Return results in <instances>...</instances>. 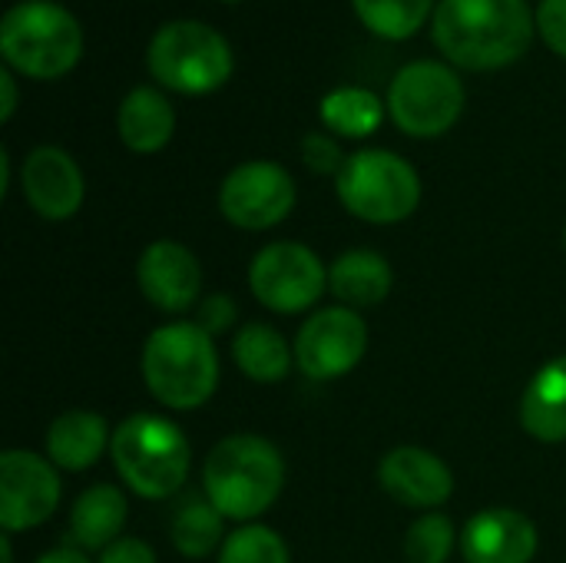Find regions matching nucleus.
Segmentation results:
<instances>
[{
    "mask_svg": "<svg viewBox=\"0 0 566 563\" xmlns=\"http://www.w3.org/2000/svg\"><path fill=\"white\" fill-rule=\"evenodd\" d=\"M537 30L527 0H441L431 17L438 50L461 70H501L517 63Z\"/></svg>",
    "mask_w": 566,
    "mask_h": 563,
    "instance_id": "1",
    "label": "nucleus"
},
{
    "mask_svg": "<svg viewBox=\"0 0 566 563\" xmlns=\"http://www.w3.org/2000/svg\"><path fill=\"white\" fill-rule=\"evenodd\" d=\"M285 484V461L279 448L259 435L222 438L206 465L202 488L226 521H255L265 514Z\"/></svg>",
    "mask_w": 566,
    "mask_h": 563,
    "instance_id": "2",
    "label": "nucleus"
},
{
    "mask_svg": "<svg viewBox=\"0 0 566 563\" xmlns=\"http://www.w3.org/2000/svg\"><path fill=\"white\" fill-rule=\"evenodd\" d=\"M143 378L153 398L166 408H202L219 388V355L212 335L196 322L156 329L143 348Z\"/></svg>",
    "mask_w": 566,
    "mask_h": 563,
    "instance_id": "3",
    "label": "nucleus"
},
{
    "mask_svg": "<svg viewBox=\"0 0 566 563\" xmlns=\"http://www.w3.org/2000/svg\"><path fill=\"white\" fill-rule=\"evenodd\" d=\"M0 53L10 70L30 80H56L83 56V27L53 0H20L3 13Z\"/></svg>",
    "mask_w": 566,
    "mask_h": 563,
    "instance_id": "4",
    "label": "nucleus"
},
{
    "mask_svg": "<svg viewBox=\"0 0 566 563\" xmlns=\"http://www.w3.org/2000/svg\"><path fill=\"white\" fill-rule=\"evenodd\" d=\"M109 455L119 478L149 501L172 498L189 475V441L176 421L159 415H133L116 425Z\"/></svg>",
    "mask_w": 566,
    "mask_h": 563,
    "instance_id": "5",
    "label": "nucleus"
},
{
    "mask_svg": "<svg viewBox=\"0 0 566 563\" xmlns=\"http://www.w3.org/2000/svg\"><path fill=\"white\" fill-rule=\"evenodd\" d=\"M149 73L159 86L182 96H206L232 76V46L229 40L199 20L163 23L146 50Z\"/></svg>",
    "mask_w": 566,
    "mask_h": 563,
    "instance_id": "6",
    "label": "nucleus"
},
{
    "mask_svg": "<svg viewBox=\"0 0 566 563\" xmlns=\"http://www.w3.org/2000/svg\"><path fill=\"white\" fill-rule=\"evenodd\" d=\"M342 206L375 226H391L408 219L421 202L418 169L388 149H358L348 156L345 169L335 176Z\"/></svg>",
    "mask_w": 566,
    "mask_h": 563,
    "instance_id": "7",
    "label": "nucleus"
},
{
    "mask_svg": "<svg viewBox=\"0 0 566 563\" xmlns=\"http://www.w3.org/2000/svg\"><path fill=\"white\" fill-rule=\"evenodd\" d=\"M464 110V83L441 60H415L401 66L388 86V113L401 133L431 139L448 133Z\"/></svg>",
    "mask_w": 566,
    "mask_h": 563,
    "instance_id": "8",
    "label": "nucleus"
},
{
    "mask_svg": "<svg viewBox=\"0 0 566 563\" xmlns=\"http://www.w3.org/2000/svg\"><path fill=\"white\" fill-rule=\"evenodd\" d=\"M249 285L265 309L279 315H295L322 299L328 285V269L302 242H272L252 259Z\"/></svg>",
    "mask_w": 566,
    "mask_h": 563,
    "instance_id": "9",
    "label": "nucleus"
},
{
    "mask_svg": "<svg viewBox=\"0 0 566 563\" xmlns=\"http://www.w3.org/2000/svg\"><path fill=\"white\" fill-rule=\"evenodd\" d=\"M219 209L245 232L272 229L295 209V179L272 159L242 163L222 179Z\"/></svg>",
    "mask_w": 566,
    "mask_h": 563,
    "instance_id": "10",
    "label": "nucleus"
},
{
    "mask_svg": "<svg viewBox=\"0 0 566 563\" xmlns=\"http://www.w3.org/2000/svg\"><path fill=\"white\" fill-rule=\"evenodd\" d=\"M368 348V325L355 309L315 312L295 338V365L312 382H335L358 368Z\"/></svg>",
    "mask_w": 566,
    "mask_h": 563,
    "instance_id": "11",
    "label": "nucleus"
},
{
    "mask_svg": "<svg viewBox=\"0 0 566 563\" xmlns=\"http://www.w3.org/2000/svg\"><path fill=\"white\" fill-rule=\"evenodd\" d=\"M60 504L56 465L33 451L0 455V524L7 534L40 528Z\"/></svg>",
    "mask_w": 566,
    "mask_h": 563,
    "instance_id": "12",
    "label": "nucleus"
},
{
    "mask_svg": "<svg viewBox=\"0 0 566 563\" xmlns=\"http://www.w3.org/2000/svg\"><path fill=\"white\" fill-rule=\"evenodd\" d=\"M20 186L30 209L50 222L76 216L86 196V183L76 159L60 146H36L20 166Z\"/></svg>",
    "mask_w": 566,
    "mask_h": 563,
    "instance_id": "13",
    "label": "nucleus"
},
{
    "mask_svg": "<svg viewBox=\"0 0 566 563\" xmlns=\"http://www.w3.org/2000/svg\"><path fill=\"white\" fill-rule=\"evenodd\" d=\"M136 282L153 309L176 315L196 305L202 292V269H199V259L186 246L172 239H159L139 256Z\"/></svg>",
    "mask_w": 566,
    "mask_h": 563,
    "instance_id": "14",
    "label": "nucleus"
},
{
    "mask_svg": "<svg viewBox=\"0 0 566 563\" xmlns=\"http://www.w3.org/2000/svg\"><path fill=\"white\" fill-rule=\"evenodd\" d=\"M378 478H381V488L395 501H401L405 508H418V511L441 508L454 491L451 468L434 451L415 448V445L388 451L381 458Z\"/></svg>",
    "mask_w": 566,
    "mask_h": 563,
    "instance_id": "15",
    "label": "nucleus"
},
{
    "mask_svg": "<svg viewBox=\"0 0 566 563\" xmlns=\"http://www.w3.org/2000/svg\"><path fill=\"white\" fill-rule=\"evenodd\" d=\"M461 554L464 563H531L537 554V528L514 508H488L468 521Z\"/></svg>",
    "mask_w": 566,
    "mask_h": 563,
    "instance_id": "16",
    "label": "nucleus"
},
{
    "mask_svg": "<svg viewBox=\"0 0 566 563\" xmlns=\"http://www.w3.org/2000/svg\"><path fill=\"white\" fill-rule=\"evenodd\" d=\"M113 441L106 418L96 411H66L46 428V458L63 471H86L93 468L106 445Z\"/></svg>",
    "mask_w": 566,
    "mask_h": 563,
    "instance_id": "17",
    "label": "nucleus"
},
{
    "mask_svg": "<svg viewBox=\"0 0 566 563\" xmlns=\"http://www.w3.org/2000/svg\"><path fill=\"white\" fill-rule=\"evenodd\" d=\"M176 129V110L156 86H133L119 103V139L133 153H159Z\"/></svg>",
    "mask_w": 566,
    "mask_h": 563,
    "instance_id": "18",
    "label": "nucleus"
},
{
    "mask_svg": "<svg viewBox=\"0 0 566 563\" xmlns=\"http://www.w3.org/2000/svg\"><path fill=\"white\" fill-rule=\"evenodd\" d=\"M129 518V504L119 488L113 484H93L86 488L70 511V534L83 551H106L113 541L123 538Z\"/></svg>",
    "mask_w": 566,
    "mask_h": 563,
    "instance_id": "19",
    "label": "nucleus"
},
{
    "mask_svg": "<svg viewBox=\"0 0 566 563\" xmlns=\"http://www.w3.org/2000/svg\"><path fill=\"white\" fill-rule=\"evenodd\" d=\"M395 285L391 265L371 249H352L328 269V289L345 309H371L388 299Z\"/></svg>",
    "mask_w": 566,
    "mask_h": 563,
    "instance_id": "20",
    "label": "nucleus"
},
{
    "mask_svg": "<svg viewBox=\"0 0 566 563\" xmlns=\"http://www.w3.org/2000/svg\"><path fill=\"white\" fill-rule=\"evenodd\" d=\"M521 425L537 441H566V355L547 362L521 398Z\"/></svg>",
    "mask_w": 566,
    "mask_h": 563,
    "instance_id": "21",
    "label": "nucleus"
},
{
    "mask_svg": "<svg viewBox=\"0 0 566 563\" xmlns=\"http://www.w3.org/2000/svg\"><path fill=\"white\" fill-rule=\"evenodd\" d=\"M232 362L249 382L275 385L292 368V348L279 329L265 322H245L232 338Z\"/></svg>",
    "mask_w": 566,
    "mask_h": 563,
    "instance_id": "22",
    "label": "nucleus"
},
{
    "mask_svg": "<svg viewBox=\"0 0 566 563\" xmlns=\"http://www.w3.org/2000/svg\"><path fill=\"white\" fill-rule=\"evenodd\" d=\"M385 110H388V103H381L365 86H338V90L325 93L322 103H318L322 123L335 136H345V139H365V136H371L381 126Z\"/></svg>",
    "mask_w": 566,
    "mask_h": 563,
    "instance_id": "23",
    "label": "nucleus"
},
{
    "mask_svg": "<svg viewBox=\"0 0 566 563\" xmlns=\"http://www.w3.org/2000/svg\"><path fill=\"white\" fill-rule=\"evenodd\" d=\"M172 548L189 561H206L219 544H226V518L209 498H189L179 504L169 524Z\"/></svg>",
    "mask_w": 566,
    "mask_h": 563,
    "instance_id": "24",
    "label": "nucleus"
},
{
    "mask_svg": "<svg viewBox=\"0 0 566 563\" xmlns=\"http://www.w3.org/2000/svg\"><path fill=\"white\" fill-rule=\"evenodd\" d=\"M352 3L358 20L385 40L415 37L431 17V10H438L434 0H352Z\"/></svg>",
    "mask_w": 566,
    "mask_h": 563,
    "instance_id": "25",
    "label": "nucleus"
},
{
    "mask_svg": "<svg viewBox=\"0 0 566 563\" xmlns=\"http://www.w3.org/2000/svg\"><path fill=\"white\" fill-rule=\"evenodd\" d=\"M219 563H292L285 541L262 524H245L226 538Z\"/></svg>",
    "mask_w": 566,
    "mask_h": 563,
    "instance_id": "26",
    "label": "nucleus"
},
{
    "mask_svg": "<svg viewBox=\"0 0 566 563\" xmlns=\"http://www.w3.org/2000/svg\"><path fill=\"white\" fill-rule=\"evenodd\" d=\"M454 551V524L444 514H424L405 538L408 563H444Z\"/></svg>",
    "mask_w": 566,
    "mask_h": 563,
    "instance_id": "27",
    "label": "nucleus"
},
{
    "mask_svg": "<svg viewBox=\"0 0 566 563\" xmlns=\"http://www.w3.org/2000/svg\"><path fill=\"white\" fill-rule=\"evenodd\" d=\"M302 159L312 173H322V176H338L348 163V156L342 153L338 139L325 136V133H308L302 139Z\"/></svg>",
    "mask_w": 566,
    "mask_h": 563,
    "instance_id": "28",
    "label": "nucleus"
},
{
    "mask_svg": "<svg viewBox=\"0 0 566 563\" xmlns=\"http://www.w3.org/2000/svg\"><path fill=\"white\" fill-rule=\"evenodd\" d=\"M537 33L544 43L566 56V0H541L537 7Z\"/></svg>",
    "mask_w": 566,
    "mask_h": 563,
    "instance_id": "29",
    "label": "nucleus"
},
{
    "mask_svg": "<svg viewBox=\"0 0 566 563\" xmlns=\"http://www.w3.org/2000/svg\"><path fill=\"white\" fill-rule=\"evenodd\" d=\"M235 302H232V295H226V292H216V295H209L202 305H199V312H196V325L202 329V332H209V335H219V332H226L232 322H235Z\"/></svg>",
    "mask_w": 566,
    "mask_h": 563,
    "instance_id": "30",
    "label": "nucleus"
},
{
    "mask_svg": "<svg viewBox=\"0 0 566 563\" xmlns=\"http://www.w3.org/2000/svg\"><path fill=\"white\" fill-rule=\"evenodd\" d=\"M99 563H156V554L139 538H119L99 554Z\"/></svg>",
    "mask_w": 566,
    "mask_h": 563,
    "instance_id": "31",
    "label": "nucleus"
},
{
    "mask_svg": "<svg viewBox=\"0 0 566 563\" xmlns=\"http://www.w3.org/2000/svg\"><path fill=\"white\" fill-rule=\"evenodd\" d=\"M0 90H3V103H0V119L7 123L17 110V83H13V70H0Z\"/></svg>",
    "mask_w": 566,
    "mask_h": 563,
    "instance_id": "32",
    "label": "nucleus"
},
{
    "mask_svg": "<svg viewBox=\"0 0 566 563\" xmlns=\"http://www.w3.org/2000/svg\"><path fill=\"white\" fill-rule=\"evenodd\" d=\"M36 563H90L80 551H70V548H60V551H50L43 554Z\"/></svg>",
    "mask_w": 566,
    "mask_h": 563,
    "instance_id": "33",
    "label": "nucleus"
},
{
    "mask_svg": "<svg viewBox=\"0 0 566 563\" xmlns=\"http://www.w3.org/2000/svg\"><path fill=\"white\" fill-rule=\"evenodd\" d=\"M7 186H10V156L7 149H0V196H7Z\"/></svg>",
    "mask_w": 566,
    "mask_h": 563,
    "instance_id": "34",
    "label": "nucleus"
},
{
    "mask_svg": "<svg viewBox=\"0 0 566 563\" xmlns=\"http://www.w3.org/2000/svg\"><path fill=\"white\" fill-rule=\"evenodd\" d=\"M0 563H13V548H10V534H0Z\"/></svg>",
    "mask_w": 566,
    "mask_h": 563,
    "instance_id": "35",
    "label": "nucleus"
},
{
    "mask_svg": "<svg viewBox=\"0 0 566 563\" xmlns=\"http://www.w3.org/2000/svg\"><path fill=\"white\" fill-rule=\"evenodd\" d=\"M229 3H235V0H229Z\"/></svg>",
    "mask_w": 566,
    "mask_h": 563,
    "instance_id": "36",
    "label": "nucleus"
}]
</instances>
